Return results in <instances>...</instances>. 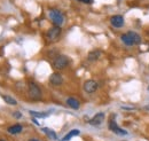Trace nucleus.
Returning <instances> with one entry per match:
<instances>
[{
  "instance_id": "1",
  "label": "nucleus",
  "mask_w": 149,
  "mask_h": 141,
  "mask_svg": "<svg viewBox=\"0 0 149 141\" xmlns=\"http://www.w3.org/2000/svg\"><path fill=\"white\" fill-rule=\"evenodd\" d=\"M70 63V60L67 55H63V54H60L57 55L54 61H53V68L56 69V70H62L64 68H67Z\"/></svg>"
},
{
  "instance_id": "2",
  "label": "nucleus",
  "mask_w": 149,
  "mask_h": 141,
  "mask_svg": "<svg viewBox=\"0 0 149 141\" xmlns=\"http://www.w3.org/2000/svg\"><path fill=\"white\" fill-rule=\"evenodd\" d=\"M49 18H51V21L55 24V25H58V27H61L62 24H63V22H64V15L58 10V9H52V10H49Z\"/></svg>"
},
{
  "instance_id": "3",
  "label": "nucleus",
  "mask_w": 149,
  "mask_h": 141,
  "mask_svg": "<svg viewBox=\"0 0 149 141\" xmlns=\"http://www.w3.org/2000/svg\"><path fill=\"white\" fill-rule=\"evenodd\" d=\"M61 32H62V30H61V27H58V25H54L53 28H51L48 31H47V34H46V37H47V40L48 41H51V43H55L58 40V38H60V36H61Z\"/></svg>"
},
{
  "instance_id": "4",
  "label": "nucleus",
  "mask_w": 149,
  "mask_h": 141,
  "mask_svg": "<svg viewBox=\"0 0 149 141\" xmlns=\"http://www.w3.org/2000/svg\"><path fill=\"white\" fill-rule=\"evenodd\" d=\"M29 95L33 100H39L41 98V89L39 88L36 83L31 82L29 83Z\"/></svg>"
},
{
  "instance_id": "5",
  "label": "nucleus",
  "mask_w": 149,
  "mask_h": 141,
  "mask_svg": "<svg viewBox=\"0 0 149 141\" xmlns=\"http://www.w3.org/2000/svg\"><path fill=\"white\" fill-rule=\"evenodd\" d=\"M113 117H115V115H112L111 118H110V121H109V128H110V131H112L113 133H116V134H120V135H126L127 134V132L125 131V130H123V128H120L116 122H115V119H113Z\"/></svg>"
},
{
  "instance_id": "6",
  "label": "nucleus",
  "mask_w": 149,
  "mask_h": 141,
  "mask_svg": "<svg viewBox=\"0 0 149 141\" xmlns=\"http://www.w3.org/2000/svg\"><path fill=\"white\" fill-rule=\"evenodd\" d=\"M49 84H51L52 86H55V87L61 86V85L63 84V77H62V75L58 73V72L52 73L51 77H49Z\"/></svg>"
},
{
  "instance_id": "7",
  "label": "nucleus",
  "mask_w": 149,
  "mask_h": 141,
  "mask_svg": "<svg viewBox=\"0 0 149 141\" xmlns=\"http://www.w3.org/2000/svg\"><path fill=\"white\" fill-rule=\"evenodd\" d=\"M97 89V83L93 80V79H90V80H86L84 83V91L88 94H92Z\"/></svg>"
},
{
  "instance_id": "8",
  "label": "nucleus",
  "mask_w": 149,
  "mask_h": 141,
  "mask_svg": "<svg viewBox=\"0 0 149 141\" xmlns=\"http://www.w3.org/2000/svg\"><path fill=\"white\" fill-rule=\"evenodd\" d=\"M110 23L115 28H122L124 25V17L122 15H113L110 18Z\"/></svg>"
},
{
  "instance_id": "9",
  "label": "nucleus",
  "mask_w": 149,
  "mask_h": 141,
  "mask_svg": "<svg viewBox=\"0 0 149 141\" xmlns=\"http://www.w3.org/2000/svg\"><path fill=\"white\" fill-rule=\"evenodd\" d=\"M103 121H104V114L103 112H99L90 121V124L93 125V126H97V125H100V124L102 123Z\"/></svg>"
},
{
  "instance_id": "10",
  "label": "nucleus",
  "mask_w": 149,
  "mask_h": 141,
  "mask_svg": "<svg viewBox=\"0 0 149 141\" xmlns=\"http://www.w3.org/2000/svg\"><path fill=\"white\" fill-rule=\"evenodd\" d=\"M7 131H8V133H10V134H19V133H21V132L23 131V126L19 125V124H15V125H13V126H9V127L7 128Z\"/></svg>"
},
{
  "instance_id": "11",
  "label": "nucleus",
  "mask_w": 149,
  "mask_h": 141,
  "mask_svg": "<svg viewBox=\"0 0 149 141\" xmlns=\"http://www.w3.org/2000/svg\"><path fill=\"white\" fill-rule=\"evenodd\" d=\"M67 105L70 107V108H72V109H79V107H80L79 101L76 98H72V96H70V98L67 99Z\"/></svg>"
},
{
  "instance_id": "12",
  "label": "nucleus",
  "mask_w": 149,
  "mask_h": 141,
  "mask_svg": "<svg viewBox=\"0 0 149 141\" xmlns=\"http://www.w3.org/2000/svg\"><path fill=\"white\" fill-rule=\"evenodd\" d=\"M101 54H102V52H101V51H99V50H95V51H92V52H90V53H88V56H87V59H88L90 61H96L97 59H100Z\"/></svg>"
},
{
  "instance_id": "13",
  "label": "nucleus",
  "mask_w": 149,
  "mask_h": 141,
  "mask_svg": "<svg viewBox=\"0 0 149 141\" xmlns=\"http://www.w3.org/2000/svg\"><path fill=\"white\" fill-rule=\"evenodd\" d=\"M127 34L130 35L131 39H132V41H133L134 45H138V44L141 43V37H140L139 34H136V32H134V31H129Z\"/></svg>"
},
{
  "instance_id": "14",
  "label": "nucleus",
  "mask_w": 149,
  "mask_h": 141,
  "mask_svg": "<svg viewBox=\"0 0 149 141\" xmlns=\"http://www.w3.org/2000/svg\"><path fill=\"white\" fill-rule=\"evenodd\" d=\"M120 39H122V41H123L126 46H132V45H134L129 34H123V35L120 36Z\"/></svg>"
},
{
  "instance_id": "15",
  "label": "nucleus",
  "mask_w": 149,
  "mask_h": 141,
  "mask_svg": "<svg viewBox=\"0 0 149 141\" xmlns=\"http://www.w3.org/2000/svg\"><path fill=\"white\" fill-rule=\"evenodd\" d=\"M2 99H3V101H5L6 103H8V105H12V106H16V105H17V101H16L14 98L9 96V95H2Z\"/></svg>"
},
{
  "instance_id": "16",
  "label": "nucleus",
  "mask_w": 149,
  "mask_h": 141,
  "mask_svg": "<svg viewBox=\"0 0 149 141\" xmlns=\"http://www.w3.org/2000/svg\"><path fill=\"white\" fill-rule=\"evenodd\" d=\"M79 130H72V131H70L67 135H64V138L62 139V141H68V140H70L72 137H74V135H79Z\"/></svg>"
},
{
  "instance_id": "17",
  "label": "nucleus",
  "mask_w": 149,
  "mask_h": 141,
  "mask_svg": "<svg viewBox=\"0 0 149 141\" xmlns=\"http://www.w3.org/2000/svg\"><path fill=\"white\" fill-rule=\"evenodd\" d=\"M42 131H44V132H45V133H46V134H47L52 140H56V139H57V135H56L55 132H54V131H52V130H49L48 127H44V128H42Z\"/></svg>"
},
{
  "instance_id": "18",
  "label": "nucleus",
  "mask_w": 149,
  "mask_h": 141,
  "mask_svg": "<svg viewBox=\"0 0 149 141\" xmlns=\"http://www.w3.org/2000/svg\"><path fill=\"white\" fill-rule=\"evenodd\" d=\"M29 114L33 117H39V118H44V117H47L48 114L47 112H39V111H33V110H30Z\"/></svg>"
},
{
  "instance_id": "19",
  "label": "nucleus",
  "mask_w": 149,
  "mask_h": 141,
  "mask_svg": "<svg viewBox=\"0 0 149 141\" xmlns=\"http://www.w3.org/2000/svg\"><path fill=\"white\" fill-rule=\"evenodd\" d=\"M13 116L16 117V118H21V117H22V114H21V112H14Z\"/></svg>"
},
{
  "instance_id": "20",
  "label": "nucleus",
  "mask_w": 149,
  "mask_h": 141,
  "mask_svg": "<svg viewBox=\"0 0 149 141\" xmlns=\"http://www.w3.org/2000/svg\"><path fill=\"white\" fill-rule=\"evenodd\" d=\"M84 3H93V0H80Z\"/></svg>"
},
{
  "instance_id": "21",
  "label": "nucleus",
  "mask_w": 149,
  "mask_h": 141,
  "mask_svg": "<svg viewBox=\"0 0 149 141\" xmlns=\"http://www.w3.org/2000/svg\"><path fill=\"white\" fill-rule=\"evenodd\" d=\"M122 109H124V110H125V109H126V110H127V111H131V110H134V109H133V108H127V107H122Z\"/></svg>"
},
{
  "instance_id": "22",
  "label": "nucleus",
  "mask_w": 149,
  "mask_h": 141,
  "mask_svg": "<svg viewBox=\"0 0 149 141\" xmlns=\"http://www.w3.org/2000/svg\"><path fill=\"white\" fill-rule=\"evenodd\" d=\"M32 122H33V123H35V124H37V125H38V124H39V123H38V122H37V121H36V118H32Z\"/></svg>"
},
{
  "instance_id": "23",
  "label": "nucleus",
  "mask_w": 149,
  "mask_h": 141,
  "mask_svg": "<svg viewBox=\"0 0 149 141\" xmlns=\"http://www.w3.org/2000/svg\"><path fill=\"white\" fill-rule=\"evenodd\" d=\"M29 141H39V140H37V139H30Z\"/></svg>"
},
{
  "instance_id": "24",
  "label": "nucleus",
  "mask_w": 149,
  "mask_h": 141,
  "mask_svg": "<svg viewBox=\"0 0 149 141\" xmlns=\"http://www.w3.org/2000/svg\"><path fill=\"white\" fill-rule=\"evenodd\" d=\"M147 36H148V37H149V30H148V32H147Z\"/></svg>"
},
{
  "instance_id": "25",
  "label": "nucleus",
  "mask_w": 149,
  "mask_h": 141,
  "mask_svg": "<svg viewBox=\"0 0 149 141\" xmlns=\"http://www.w3.org/2000/svg\"><path fill=\"white\" fill-rule=\"evenodd\" d=\"M146 109H148V110H149V107H146Z\"/></svg>"
},
{
  "instance_id": "26",
  "label": "nucleus",
  "mask_w": 149,
  "mask_h": 141,
  "mask_svg": "<svg viewBox=\"0 0 149 141\" xmlns=\"http://www.w3.org/2000/svg\"><path fill=\"white\" fill-rule=\"evenodd\" d=\"M0 141H5V140H0Z\"/></svg>"
},
{
  "instance_id": "27",
  "label": "nucleus",
  "mask_w": 149,
  "mask_h": 141,
  "mask_svg": "<svg viewBox=\"0 0 149 141\" xmlns=\"http://www.w3.org/2000/svg\"><path fill=\"white\" fill-rule=\"evenodd\" d=\"M148 91H149V86H148Z\"/></svg>"
},
{
  "instance_id": "28",
  "label": "nucleus",
  "mask_w": 149,
  "mask_h": 141,
  "mask_svg": "<svg viewBox=\"0 0 149 141\" xmlns=\"http://www.w3.org/2000/svg\"><path fill=\"white\" fill-rule=\"evenodd\" d=\"M122 141H125V140H122Z\"/></svg>"
}]
</instances>
